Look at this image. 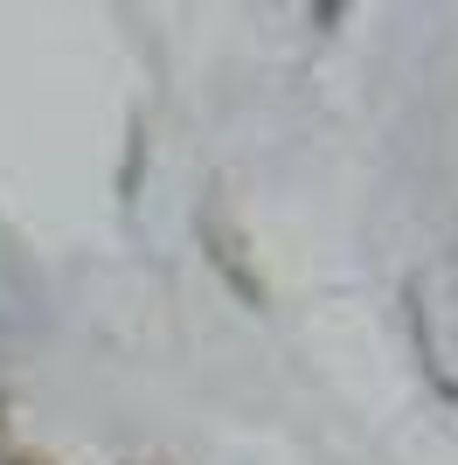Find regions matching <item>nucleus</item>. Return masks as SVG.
Wrapping results in <instances>:
<instances>
[{
	"instance_id": "f257e3e1",
	"label": "nucleus",
	"mask_w": 458,
	"mask_h": 465,
	"mask_svg": "<svg viewBox=\"0 0 458 465\" xmlns=\"http://www.w3.org/2000/svg\"><path fill=\"white\" fill-rule=\"evenodd\" d=\"M7 465H42V459H28V451H15V459H7Z\"/></svg>"
}]
</instances>
